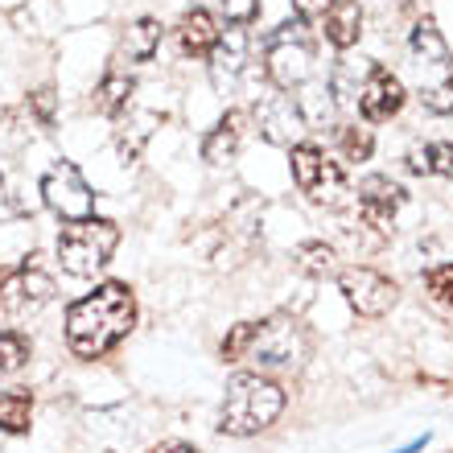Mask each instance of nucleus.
Segmentation results:
<instances>
[{
  "mask_svg": "<svg viewBox=\"0 0 453 453\" xmlns=\"http://www.w3.org/2000/svg\"><path fill=\"white\" fill-rule=\"evenodd\" d=\"M29 363V338L21 330H0V375H12Z\"/></svg>",
  "mask_w": 453,
  "mask_h": 453,
  "instance_id": "b1692460",
  "label": "nucleus"
},
{
  "mask_svg": "<svg viewBox=\"0 0 453 453\" xmlns=\"http://www.w3.org/2000/svg\"><path fill=\"white\" fill-rule=\"evenodd\" d=\"M338 288H342L346 305L355 313H363V318H383V313L395 305V293H400V288L383 273H375V268H346V273L338 276Z\"/></svg>",
  "mask_w": 453,
  "mask_h": 453,
  "instance_id": "1a4fd4ad",
  "label": "nucleus"
},
{
  "mask_svg": "<svg viewBox=\"0 0 453 453\" xmlns=\"http://www.w3.org/2000/svg\"><path fill=\"white\" fill-rule=\"evenodd\" d=\"M153 453H198L194 445H186V441H165V445H157Z\"/></svg>",
  "mask_w": 453,
  "mask_h": 453,
  "instance_id": "c756f323",
  "label": "nucleus"
},
{
  "mask_svg": "<svg viewBox=\"0 0 453 453\" xmlns=\"http://www.w3.org/2000/svg\"><path fill=\"white\" fill-rule=\"evenodd\" d=\"M223 9L231 25H248L260 17V0H223Z\"/></svg>",
  "mask_w": 453,
  "mask_h": 453,
  "instance_id": "bb28decb",
  "label": "nucleus"
},
{
  "mask_svg": "<svg viewBox=\"0 0 453 453\" xmlns=\"http://www.w3.org/2000/svg\"><path fill=\"white\" fill-rule=\"evenodd\" d=\"M338 264H334V251L326 248V243H301L297 248V273L301 276H313V280H322L330 276Z\"/></svg>",
  "mask_w": 453,
  "mask_h": 453,
  "instance_id": "5701e85b",
  "label": "nucleus"
},
{
  "mask_svg": "<svg viewBox=\"0 0 453 453\" xmlns=\"http://www.w3.org/2000/svg\"><path fill=\"white\" fill-rule=\"evenodd\" d=\"M256 124H260L264 141L293 149V144H301V132H305V111H301V104H293V96L276 91V96L256 104Z\"/></svg>",
  "mask_w": 453,
  "mask_h": 453,
  "instance_id": "9b49d317",
  "label": "nucleus"
},
{
  "mask_svg": "<svg viewBox=\"0 0 453 453\" xmlns=\"http://www.w3.org/2000/svg\"><path fill=\"white\" fill-rule=\"evenodd\" d=\"M132 322H136V297L128 285L108 280L96 293L79 297L66 310V342L79 358H104L128 338Z\"/></svg>",
  "mask_w": 453,
  "mask_h": 453,
  "instance_id": "f257e3e1",
  "label": "nucleus"
},
{
  "mask_svg": "<svg viewBox=\"0 0 453 453\" xmlns=\"http://www.w3.org/2000/svg\"><path fill=\"white\" fill-rule=\"evenodd\" d=\"M322 34L334 50H350L363 37V9L355 0H338L334 9L322 17Z\"/></svg>",
  "mask_w": 453,
  "mask_h": 453,
  "instance_id": "2eb2a0df",
  "label": "nucleus"
},
{
  "mask_svg": "<svg viewBox=\"0 0 453 453\" xmlns=\"http://www.w3.org/2000/svg\"><path fill=\"white\" fill-rule=\"evenodd\" d=\"M338 149H342L346 161H367L375 141H371V128H358V124H342L338 128Z\"/></svg>",
  "mask_w": 453,
  "mask_h": 453,
  "instance_id": "393cba45",
  "label": "nucleus"
},
{
  "mask_svg": "<svg viewBox=\"0 0 453 453\" xmlns=\"http://www.w3.org/2000/svg\"><path fill=\"white\" fill-rule=\"evenodd\" d=\"M280 412H285L280 383L264 380V375H235L231 388H226L219 429H223L226 437H256V433L268 429Z\"/></svg>",
  "mask_w": 453,
  "mask_h": 453,
  "instance_id": "7ed1b4c3",
  "label": "nucleus"
},
{
  "mask_svg": "<svg viewBox=\"0 0 453 453\" xmlns=\"http://www.w3.org/2000/svg\"><path fill=\"white\" fill-rule=\"evenodd\" d=\"M34 108H37V119H42V124H50V119H54V91H37Z\"/></svg>",
  "mask_w": 453,
  "mask_h": 453,
  "instance_id": "c85d7f7f",
  "label": "nucleus"
},
{
  "mask_svg": "<svg viewBox=\"0 0 453 453\" xmlns=\"http://www.w3.org/2000/svg\"><path fill=\"white\" fill-rule=\"evenodd\" d=\"M42 198H46L50 211L58 219H66V223H79V219L96 215V194H91V186H87L83 173H79L71 161H58V165L42 178Z\"/></svg>",
  "mask_w": 453,
  "mask_h": 453,
  "instance_id": "6e6552de",
  "label": "nucleus"
},
{
  "mask_svg": "<svg viewBox=\"0 0 453 453\" xmlns=\"http://www.w3.org/2000/svg\"><path fill=\"white\" fill-rule=\"evenodd\" d=\"M334 4H338V0H293V9H297L301 21H322Z\"/></svg>",
  "mask_w": 453,
  "mask_h": 453,
  "instance_id": "cd10ccee",
  "label": "nucleus"
},
{
  "mask_svg": "<svg viewBox=\"0 0 453 453\" xmlns=\"http://www.w3.org/2000/svg\"><path fill=\"white\" fill-rule=\"evenodd\" d=\"M400 108H404V83H400L388 66L371 62L367 83L358 91V111H363V119H367V124H383V119H392Z\"/></svg>",
  "mask_w": 453,
  "mask_h": 453,
  "instance_id": "f8f14e48",
  "label": "nucleus"
},
{
  "mask_svg": "<svg viewBox=\"0 0 453 453\" xmlns=\"http://www.w3.org/2000/svg\"><path fill=\"white\" fill-rule=\"evenodd\" d=\"M157 46H161V21L141 17V21L128 25V34H124V54H128L132 62H149L157 54Z\"/></svg>",
  "mask_w": 453,
  "mask_h": 453,
  "instance_id": "aec40b11",
  "label": "nucleus"
},
{
  "mask_svg": "<svg viewBox=\"0 0 453 453\" xmlns=\"http://www.w3.org/2000/svg\"><path fill=\"white\" fill-rule=\"evenodd\" d=\"M408 169H412V173H441V178H453V141L412 149V153H408Z\"/></svg>",
  "mask_w": 453,
  "mask_h": 453,
  "instance_id": "412c9836",
  "label": "nucleus"
},
{
  "mask_svg": "<svg viewBox=\"0 0 453 453\" xmlns=\"http://www.w3.org/2000/svg\"><path fill=\"white\" fill-rule=\"evenodd\" d=\"M367 71H371V62L342 58L334 71H330V96H338V104H358V91L367 83Z\"/></svg>",
  "mask_w": 453,
  "mask_h": 453,
  "instance_id": "6ab92c4d",
  "label": "nucleus"
},
{
  "mask_svg": "<svg viewBox=\"0 0 453 453\" xmlns=\"http://www.w3.org/2000/svg\"><path fill=\"white\" fill-rule=\"evenodd\" d=\"M132 91H136V83H132V74L124 71H108L104 74V83L96 87V108L104 111V116H124L132 104Z\"/></svg>",
  "mask_w": 453,
  "mask_h": 453,
  "instance_id": "a211bd4d",
  "label": "nucleus"
},
{
  "mask_svg": "<svg viewBox=\"0 0 453 453\" xmlns=\"http://www.w3.org/2000/svg\"><path fill=\"white\" fill-rule=\"evenodd\" d=\"M119 243V226L108 219H79L66 223L58 235V260L71 276H96L104 264L111 260V251Z\"/></svg>",
  "mask_w": 453,
  "mask_h": 453,
  "instance_id": "39448f33",
  "label": "nucleus"
},
{
  "mask_svg": "<svg viewBox=\"0 0 453 453\" xmlns=\"http://www.w3.org/2000/svg\"><path fill=\"white\" fill-rule=\"evenodd\" d=\"M425 288H429V297L441 305V310L453 313V264H437L425 273Z\"/></svg>",
  "mask_w": 453,
  "mask_h": 453,
  "instance_id": "a878e982",
  "label": "nucleus"
},
{
  "mask_svg": "<svg viewBox=\"0 0 453 453\" xmlns=\"http://www.w3.org/2000/svg\"><path fill=\"white\" fill-rule=\"evenodd\" d=\"M50 297H54V280H50L42 268H34V264H25V268H17V273H9L0 280V305H4L12 318H29V313H37Z\"/></svg>",
  "mask_w": 453,
  "mask_h": 453,
  "instance_id": "9d476101",
  "label": "nucleus"
},
{
  "mask_svg": "<svg viewBox=\"0 0 453 453\" xmlns=\"http://www.w3.org/2000/svg\"><path fill=\"white\" fill-rule=\"evenodd\" d=\"M219 42V29H215V17L206 9H194L181 17L178 25V46L186 58H211V50Z\"/></svg>",
  "mask_w": 453,
  "mask_h": 453,
  "instance_id": "4468645a",
  "label": "nucleus"
},
{
  "mask_svg": "<svg viewBox=\"0 0 453 453\" xmlns=\"http://www.w3.org/2000/svg\"><path fill=\"white\" fill-rule=\"evenodd\" d=\"M310 355V334L293 318H268V322H243L223 338V358H256L260 367H301Z\"/></svg>",
  "mask_w": 453,
  "mask_h": 453,
  "instance_id": "f03ea898",
  "label": "nucleus"
},
{
  "mask_svg": "<svg viewBox=\"0 0 453 453\" xmlns=\"http://www.w3.org/2000/svg\"><path fill=\"white\" fill-rule=\"evenodd\" d=\"M264 71L276 83V91H293V87L310 83L313 74V42L305 34V21H288L280 25L268 46H264Z\"/></svg>",
  "mask_w": 453,
  "mask_h": 453,
  "instance_id": "423d86ee",
  "label": "nucleus"
},
{
  "mask_svg": "<svg viewBox=\"0 0 453 453\" xmlns=\"http://www.w3.org/2000/svg\"><path fill=\"white\" fill-rule=\"evenodd\" d=\"M243 111H226L223 119H219L215 128L206 132V141H203V157L211 161V165H223V161H231L239 149V141H243Z\"/></svg>",
  "mask_w": 453,
  "mask_h": 453,
  "instance_id": "dca6fc26",
  "label": "nucleus"
},
{
  "mask_svg": "<svg viewBox=\"0 0 453 453\" xmlns=\"http://www.w3.org/2000/svg\"><path fill=\"white\" fill-rule=\"evenodd\" d=\"M293 181L301 194L318 206H342L346 203V173L338 161L326 157L318 144H293Z\"/></svg>",
  "mask_w": 453,
  "mask_h": 453,
  "instance_id": "0eeeda50",
  "label": "nucleus"
},
{
  "mask_svg": "<svg viewBox=\"0 0 453 453\" xmlns=\"http://www.w3.org/2000/svg\"><path fill=\"white\" fill-rule=\"evenodd\" d=\"M243 58H248V34L243 29H226V37H219L215 50H211V71H215V79L223 83V79H235L239 71H243Z\"/></svg>",
  "mask_w": 453,
  "mask_h": 453,
  "instance_id": "f3484780",
  "label": "nucleus"
},
{
  "mask_svg": "<svg viewBox=\"0 0 453 453\" xmlns=\"http://www.w3.org/2000/svg\"><path fill=\"white\" fill-rule=\"evenodd\" d=\"M29 420H34V395L29 392H0V429L29 433Z\"/></svg>",
  "mask_w": 453,
  "mask_h": 453,
  "instance_id": "4be33fe9",
  "label": "nucleus"
},
{
  "mask_svg": "<svg viewBox=\"0 0 453 453\" xmlns=\"http://www.w3.org/2000/svg\"><path fill=\"white\" fill-rule=\"evenodd\" d=\"M412 71H417V91L420 104L437 116H449L453 111V54L445 46V37L437 34L433 21H417L412 29Z\"/></svg>",
  "mask_w": 453,
  "mask_h": 453,
  "instance_id": "20e7f679",
  "label": "nucleus"
},
{
  "mask_svg": "<svg viewBox=\"0 0 453 453\" xmlns=\"http://www.w3.org/2000/svg\"><path fill=\"white\" fill-rule=\"evenodd\" d=\"M400 206H404V190L392 178H367L358 186V215L371 226H380V231H388L395 223Z\"/></svg>",
  "mask_w": 453,
  "mask_h": 453,
  "instance_id": "ddd939ff",
  "label": "nucleus"
}]
</instances>
